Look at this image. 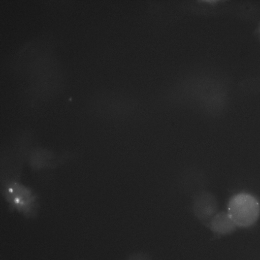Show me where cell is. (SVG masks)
I'll return each instance as SVG.
<instances>
[{"mask_svg":"<svg viewBox=\"0 0 260 260\" xmlns=\"http://www.w3.org/2000/svg\"><path fill=\"white\" fill-rule=\"evenodd\" d=\"M5 193L13 209L28 217L35 215L37 209L36 198L28 188L12 182L8 184Z\"/></svg>","mask_w":260,"mask_h":260,"instance_id":"2","label":"cell"},{"mask_svg":"<svg viewBox=\"0 0 260 260\" xmlns=\"http://www.w3.org/2000/svg\"><path fill=\"white\" fill-rule=\"evenodd\" d=\"M191 210L194 218L207 227L212 218L218 212V203L211 193L201 191L193 197Z\"/></svg>","mask_w":260,"mask_h":260,"instance_id":"3","label":"cell"},{"mask_svg":"<svg viewBox=\"0 0 260 260\" xmlns=\"http://www.w3.org/2000/svg\"><path fill=\"white\" fill-rule=\"evenodd\" d=\"M124 260H153L151 255L144 250H136L129 253Z\"/></svg>","mask_w":260,"mask_h":260,"instance_id":"5","label":"cell"},{"mask_svg":"<svg viewBox=\"0 0 260 260\" xmlns=\"http://www.w3.org/2000/svg\"><path fill=\"white\" fill-rule=\"evenodd\" d=\"M259 35H260V25H259Z\"/></svg>","mask_w":260,"mask_h":260,"instance_id":"6","label":"cell"},{"mask_svg":"<svg viewBox=\"0 0 260 260\" xmlns=\"http://www.w3.org/2000/svg\"><path fill=\"white\" fill-rule=\"evenodd\" d=\"M227 213L237 226L247 228L257 220L260 203L256 197L247 192H240L229 200Z\"/></svg>","mask_w":260,"mask_h":260,"instance_id":"1","label":"cell"},{"mask_svg":"<svg viewBox=\"0 0 260 260\" xmlns=\"http://www.w3.org/2000/svg\"><path fill=\"white\" fill-rule=\"evenodd\" d=\"M236 226L227 212L221 211L212 218L207 228L215 235L222 236L232 233Z\"/></svg>","mask_w":260,"mask_h":260,"instance_id":"4","label":"cell"}]
</instances>
